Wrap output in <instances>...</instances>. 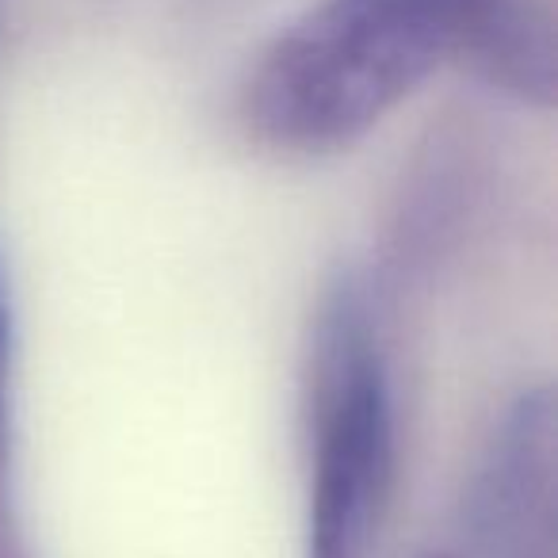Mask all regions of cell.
<instances>
[{"label":"cell","mask_w":558,"mask_h":558,"mask_svg":"<svg viewBox=\"0 0 558 558\" xmlns=\"http://www.w3.org/2000/svg\"><path fill=\"white\" fill-rule=\"evenodd\" d=\"M550 398L527 395L505 425L478 501L482 535L509 558H550Z\"/></svg>","instance_id":"3"},{"label":"cell","mask_w":558,"mask_h":558,"mask_svg":"<svg viewBox=\"0 0 558 558\" xmlns=\"http://www.w3.org/2000/svg\"><path fill=\"white\" fill-rule=\"evenodd\" d=\"M395 482V395L379 329L337 291L314 337L306 558H367Z\"/></svg>","instance_id":"2"},{"label":"cell","mask_w":558,"mask_h":558,"mask_svg":"<svg viewBox=\"0 0 558 558\" xmlns=\"http://www.w3.org/2000/svg\"><path fill=\"white\" fill-rule=\"evenodd\" d=\"M417 558H456V555H448V550H425V555H417Z\"/></svg>","instance_id":"5"},{"label":"cell","mask_w":558,"mask_h":558,"mask_svg":"<svg viewBox=\"0 0 558 558\" xmlns=\"http://www.w3.org/2000/svg\"><path fill=\"white\" fill-rule=\"evenodd\" d=\"M486 0H322L279 35L245 85L264 146L322 157L360 142L428 73L459 58Z\"/></svg>","instance_id":"1"},{"label":"cell","mask_w":558,"mask_h":558,"mask_svg":"<svg viewBox=\"0 0 558 558\" xmlns=\"http://www.w3.org/2000/svg\"><path fill=\"white\" fill-rule=\"evenodd\" d=\"M4 364H9V311H4V288H0V417H4Z\"/></svg>","instance_id":"4"}]
</instances>
